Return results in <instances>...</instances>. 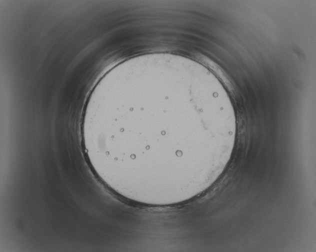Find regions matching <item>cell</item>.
I'll return each instance as SVG.
<instances>
[{"label": "cell", "instance_id": "obj_1", "mask_svg": "<svg viewBox=\"0 0 316 252\" xmlns=\"http://www.w3.org/2000/svg\"><path fill=\"white\" fill-rule=\"evenodd\" d=\"M170 86L148 82L116 88L86 108L82 138L106 172L147 183L176 178L186 122L175 108Z\"/></svg>", "mask_w": 316, "mask_h": 252}]
</instances>
